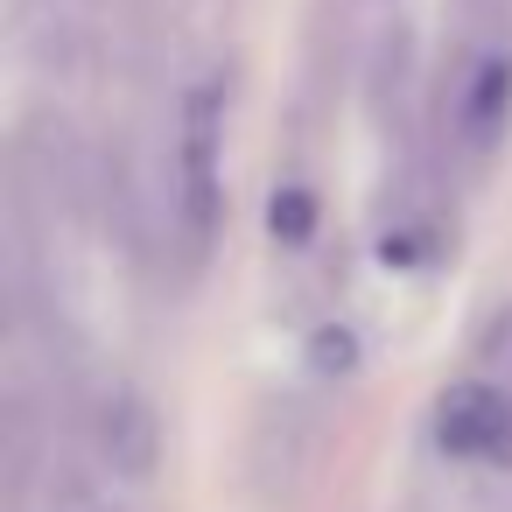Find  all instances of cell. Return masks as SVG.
<instances>
[{
  "mask_svg": "<svg viewBox=\"0 0 512 512\" xmlns=\"http://www.w3.org/2000/svg\"><path fill=\"white\" fill-rule=\"evenodd\" d=\"M225 225V78H197L169 134V239L183 274H197Z\"/></svg>",
  "mask_w": 512,
  "mask_h": 512,
  "instance_id": "6da1fadb",
  "label": "cell"
},
{
  "mask_svg": "<svg viewBox=\"0 0 512 512\" xmlns=\"http://www.w3.org/2000/svg\"><path fill=\"white\" fill-rule=\"evenodd\" d=\"M85 449L113 484H148L162 470V414L134 379H99L85 393Z\"/></svg>",
  "mask_w": 512,
  "mask_h": 512,
  "instance_id": "7a4b0ae2",
  "label": "cell"
},
{
  "mask_svg": "<svg viewBox=\"0 0 512 512\" xmlns=\"http://www.w3.org/2000/svg\"><path fill=\"white\" fill-rule=\"evenodd\" d=\"M512 134V43L484 36L449 85V148L463 169H484Z\"/></svg>",
  "mask_w": 512,
  "mask_h": 512,
  "instance_id": "3957f363",
  "label": "cell"
},
{
  "mask_svg": "<svg viewBox=\"0 0 512 512\" xmlns=\"http://www.w3.org/2000/svg\"><path fill=\"white\" fill-rule=\"evenodd\" d=\"M435 442L456 463H505L512 456V393L491 379H456L435 400Z\"/></svg>",
  "mask_w": 512,
  "mask_h": 512,
  "instance_id": "277c9868",
  "label": "cell"
},
{
  "mask_svg": "<svg viewBox=\"0 0 512 512\" xmlns=\"http://www.w3.org/2000/svg\"><path fill=\"white\" fill-rule=\"evenodd\" d=\"M71 512H113V505H99V498H78V505H71Z\"/></svg>",
  "mask_w": 512,
  "mask_h": 512,
  "instance_id": "5b68a950",
  "label": "cell"
}]
</instances>
